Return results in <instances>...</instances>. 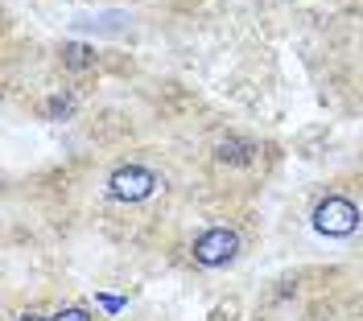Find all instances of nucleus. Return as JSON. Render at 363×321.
<instances>
[{
	"mask_svg": "<svg viewBox=\"0 0 363 321\" xmlns=\"http://www.w3.org/2000/svg\"><path fill=\"white\" fill-rule=\"evenodd\" d=\"M314 230L318 235H330V239H347L359 230V206L347 202V198H326L314 210Z\"/></svg>",
	"mask_w": 363,
	"mask_h": 321,
	"instance_id": "1",
	"label": "nucleus"
},
{
	"mask_svg": "<svg viewBox=\"0 0 363 321\" xmlns=\"http://www.w3.org/2000/svg\"><path fill=\"white\" fill-rule=\"evenodd\" d=\"M157 185L161 182L153 169H145V165H120L108 177V194H112L116 202H145Z\"/></svg>",
	"mask_w": 363,
	"mask_h": 321,
	"instance_id": "2",
	"label": "nucleus"
},
{
	"mask_svg": "<svg viewBox=\"0 0 363 321\" xmlns=\"http://www.w3.org/2000/svg\"><path fill=\"white\" fill-rule=\"evenodd\" d=\"M235 252H240V235L227 227H211L194 239V259L203 268H219L227 259H235Z\"/></svg>",
	"mask_w": 363,
	"mask_h": 321,
	"instance_id": "3",
	"label": "nucleus"
},
{
	"mask_svg": "<svg viewBox=\"0 0 363 321\" xmlns=\"http://www.w3.org/2000/svg\"><path fill=\"white\" fill-rule=\"evenodd\" d=\"M252 153H256V144H252V140H223V144L215 148V157L231 160V165H244V160H252Z\"/></svg>",
	"mask_w": 363,
	"mask_h": 321,
	"instance_id": "4",
	"label": "nucleus"
},
{
	"mask_svg": "<svg viewBox=\"0 0 363 321\" xmlns=\"http://www.w3.org/2000/svg\"><path fill=\"white\" fill-rule=\"evenodd\" d=\"M54 321H91L87 309H62V313H54Z\"/></svg>",
	"mask_w": 363,
	"mask_h": 321,
	"instance_id": "5",
	"label": "nucleus"
},
{
	"mask_svg": "<svg viewBox=\"0 0 363 321\" xmlns=\"http://www.w3.org/2000/svg\"><path fill=\"white\" fill-rule=\"evenodd\" d=\"M67 62L70 66H83V62H87V49L83 46H67Z\"/></svg>",
	"mask_w": 363,
	"mask_h": 321,
	"instance_id": "6",
	"label": "nucleus"
},
{
	"mask_svg": "<svg viewBox=\"0 0 363 321\" xmlns=\"http://www.w3.org/2000/svg\"><path fill=\"white\" fill-rule=\"evenodd\" d=\"M17 321H54V317H42V313H25V317H17Z\"/></svg>",
	"mask_w": 363,
	"mask_h": 321,
	"instance_id": "7",
	"label": "nucleus"
}]
</instances>
